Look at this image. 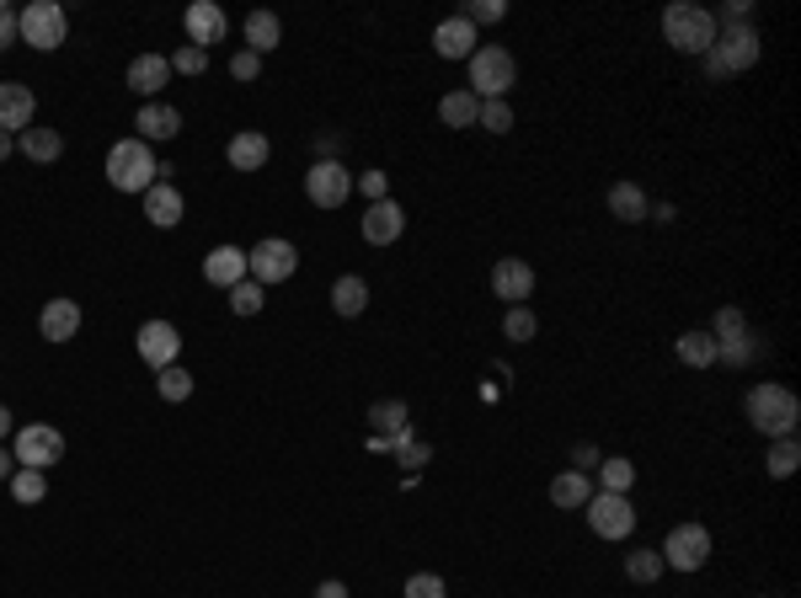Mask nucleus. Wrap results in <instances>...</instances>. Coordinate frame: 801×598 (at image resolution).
<instances>
[{
  "instance_id": "nucleus-13",
  "label": "nucleus",
  "mask_w": 801,
  "mask_h": 598,
  "mask_svg": "<svg viewBox=\"0 0 801 598\" xmlns=\"http://www.w3.org/2000/svg\"><path fill=\"white\" fill-rule=\"evenodd\" d=\"M182 27H188V43L193 48H214V43H225V33H230V22H225V11L214 5V0H193L188 11H182Z\"/></svg>"
},
{
  "instance_id": "nucleus-36",
  "label": "nucleus",
  "mask_w": 801,
  "mask_h": 598,
  "mask_svg": "<svg viewBox=\"0 0 801 598\" xmlns=\"http://www.w3.org/2000/svg\"><path fill=\"white\" fill-rule=\"evenodd\" d=\"M743 331H748V320H743V311H737V305H721L717 316H711V337H717V353L726 348V342H737Z\"/></svg>"
},
{
  "instance_id": "nucleus-29",
  "label": "nucleus",
  "mask_w": 801,
  "mask_h": 598,
  "mask_svg": "<svg viewBox=\"0 0 801 598\" xmlns=\"http://www.w3.org/2000/svg\"><path fill=\"white\" fill-rule=\"evenodd\" d=\"M363 305H369V283L359 279V273H342V279L331 283V311L337 316H363Z\"/></svg>"
},
{
  "instance_id": "nucleus-46",
  "label": "nucleus",
  "mask_w": 801,
  "mask_h": 598,
  "mask_svg": "<svg viewBox=\"0 0 801 598\" xmlns=\"http://www.w3.org/2000/svg\"><path fill=\"white\" fill-rule=\"evenodd\" d=\"M359 188H363V199H369V203L391 199V177H385V171H363V177H359Z\"/></svg>"
},
{
  "instance_id": "nucleus-22",
  "label": "nucleus",
  "mask_w": 801,
  "mask_h": 598,
  "mask_svg": "<svg viewBox=\"0 0 801 598\" xmlns=\"http://www.w3.org/2000/svg\"><path fill=\"white\" fill-rule=\"evenodd\" d=\"M268 156H273V145H268V134H257V128H246V134H236V139L225 145V160H230L236 171H262Z\"/></svg>"
},
{
  "instance_id": "nucleus-44",
  "label": "nucleus",
  "mask_w": 801,
  "mask_h": 598,
  "mask_svg": "<svg viewBox=\"0 0 801 598\" xmlns=\"http://www.w3.org/2000/svg\"><path fill=\"white\" fill-rule=\"evenodd\" d=\"M406 598H449L439 572H417V577H406Z\"/></svg>"
},
{
  "instance_id": "nucleus-1",
  "label": "nucleus",
  "mask_w": 801,
  "mask_h": 598,
  "mask_svg": "<svg viewBox=\"0 0 801 598\" xmlns=\"http://www.w3.org/2000/svg\"><path fill=\"white\" fill-rule=\"evenodd\" d=\"M743 411H748V428H759L764 439H791L801 422V400L791 385H775V380H764L754 385L748 396H743Z\"/></svg>"
},
{
  "instance_id": "nucleus-37",
  "label": "nucleus",
  "mask_w": 801,
  "mask_h": 598,
  "mask_svg": "<svg viewBox=\"0 0 801 598\" xmlns=\"http://www.w3.org/2000/svg\"><path fill=\"white\" fill-rule=\"evenodd\" d=\"M369 428H380V433H400L406 428V400H374L369 406Z\"/></svg>"
},
{
  "instance_id": "nucleus-32",
  "label": "nucleus",
  "mask_w": 801,
  "mask_h": 598,
  "mask_svg": "<svg viewBox=\"0 0 801 598\" xmlns=\"http://www.w3.org/2000/svg\"><path fill=\"white\" fill-rule=\"evenodd\" d=\"M674 348H679L684 369H711V363H721L717 359V337H711V331H684Z\"/></svg>"
},
{
  "instance_id": "nucleus-27",
  "label": "nucleus",
  "mask_w": 801,
  "mask_h": 598,
  "mask_svg": "<svg viewBox=\"0 0 801 598\" xmlns=\"http://www.w3.org/2000/svg\"><path fill=\"white\" fill-rule=\"evenodd\" d=\"M588 497H594V476L588 471H561L551 481V503L556 508H588Z\"/></svg>"
},
{
  "instance_id": "nucleus-16",
  "label": "nucleus",
  "mask_w": 801,
  "mask_h": 598,
  "mask_svg": "<svg viewBox=\"0 0 801 598\" xmlns=\"http://www.w3.org/2000/svg\"><path fill=\"white\" fill-rule=\"evenodd\" d=\"M400 230H406V208L396 199H380L363 208V240L369 246H391V240H400Z\"/></svg>"
},
{
  "instance_id": "nucleus-3",
  "label": "nucleus",
  "mask_w": 801,
  "mask_h": 598,
  "mask_svg": "<svg viewBox=\"0 0 801 598\" xmlns=\"http://www.w3.org/2000/svg\"><path fill=\"white\" fill-rule=\"evenodd\" d=\"M108 182L119 188V193H150L160 182V166L150 156V145L145 139H119L113 150H108Z\"/></svg>"
},
{
  "instance_id": "nucleus-51",
  "label": "nucleus",
  "mask_w": 801,
  "mask_h": 598,
  "mask_svg": "<svg viewBox=\"0 0 801 598\" xmlns=\"http://www.w3.org/2000/svg\"><path fill=\"white\" fill-rule=\"evenodd\" d=\"M11 428H16V422H11V411L0 406V443H5V433H11Z\"/></svg>"
},
{
  "instance_id": "nucleus-33",
  "label": "nucleus",
  "mask_w": 801,
  "mask_h": 598,
  "mask_svg": "<svg viewBox=\"0 0 801 598\" xmlns=\"http://www.w3.org/2000/svg\"><path fill=\"white\" fill-rule=\"evenodd\" d=\"M764 353H769V337H759V331H743L737 342H726V348H721L717 359H726L732 369H748V363L764 359Z\"/></svg>"
},
{
  "instance_id": "nucleus-4",
  "label": "nucleus",
  "mask_w": 801,
  "mask_h": 598,
  "mask_svg": "<svg viewBox=\"0 0 801 598\" xmlns=\"http://www.w3.org/2000/svg\"><path fill=\"white\" fill-rule=\"evenodd\" d=\"M663 38L674 43L679 54H700V59H706V48L717 43V16H711L706 5L674 0V5L663 11Z\"/></svg>"
},
{
  "instance_id": "nucleus-14",
  "label": "nucleus",
  "mask_w": 801,
  "mask_h": 598,
  "mask_svg": "<svg viewBox=\"0 0 801 598\" xmlns=\"http://www.w3.org/2000/svg\"><path fill=\"white\" fill-rule=\"evenodd\" d=\"M33 113H38V97L22 80H0V134L33 128Z\"/></svg>"
},
{
  "instance_id": "nucleus-2",
  "label": "nucleus",
  "mask_w": 801,
  "mask_h": 598,
  "mask_svg": "<svg viewBox=\"0 0 801 598\" xmlns=\"http://www.w3.org/2000/svg\"><path fill=\"white\" fill-rule=\"evenodd\" d=\"M519 86V59H514V48H503V43H481L476 54H471V97L481 102H508V91Z\"/></svg>"
},
{
  "instance_id": "nucleus-47",
  "label": "nucleus",
  "mask_w": 801,
  "mask_h": 598,
  "mask_svg": "<svg viewBox=\"0 0 801 598\" xmlns=\"http://www.w3.org/2000/svg\"><path fill=\"white\" fill-rule=\"evenodd\" d=\"M230 76H236V80H257V76H262V59H257L251 48H240L236 59H230Z\"/></svg>"
},
{
  "instance_id": "nucleus-8",
  "label": "nucleus",
  "mask_w": 801,
  "mask_h": 598,
  "mask_svg": "<svg viewBox=\"0 0 801 598\" xmlns=\"http://www.w3.org/2000/svg\"><path fill=\"white\" fill-rule=\"evenodd\" d=\"M11 454H16V471H54V465L65 460V433H59V428H48V422L16 428Z\"/></svg>"
},
{
  "instance_id": "nucleus-19",
  "label": "nucleus",
  "mask_w": 801,
  "mask_h": 598,
  "mask_svg": "<svg viewBox=\"0 0 801 598\" xmlns=\"http://www.w3.org/2000/svg\"><path fill=\"white\" fill-rule=\"evenodd\" d=\"M203 279L230 294V289L246 279V251H240V246H214V251L203 257Z\"/></svg>"
},
{
  "instance_id": "nucleus-24",
  "label": "nucleus",
  "mask_w": 801,
  "mask_h": 598,
  "mask_svg": "<svg viewBox=\"0 0 801 598\" xmlns=\"http://www.w3.org/2000/svg\"><path fill=\"white\" fill-rule=\"evenodd\" d=\"M16 145H22V156L27 160H38V166H48V160H59L65 156V134H59V128H48V123H33V128H22V134H16Z\"/></svg>"
},
{
  "instance_id": "nucleus-11",
  "label": "nucleus",
  "mask_w": 801,
  "mask_h": 598,
  "mask_svg": "<svg viewBox=\"0 0 801 598\" xmlns=\"http://www.w3.org/2000/svg\"><path fill=\"white\" fill-rule=\"evenodd\" d=\"M348 193H353V177L342 171V160H316L305 171V199L316 203V208H342Z\"/></svg>"
},
{
  "instance_id": "nucleus-42",
  "label": "nucleus",
  "mask_w": 801,
  "mask_h": 598,
  "mask_svg": "<svg viewBox=\"0 0 801 598\" xmlns=\"http://www.w3.org/2000/svg\"><path fill=\"white\" fill-rule=\"evenodd\" d=\"M476 128H486V134H508V128H514V108H508V102H481Z\"/></svg>"
},
{
  "instance_id": "nucleus-26",
  "label": "nucleus",
  "mask_w": 801,
  "mask_h": 598,
  "mask_svg": "<svg viewBox=\"0 0 801 598\" xmlns=\"http://www.w3.org/2000/svg\"><path fill=\"white\" fill-rule=\"evenodd\" d=\"M279 43H283V22L273 16V11H251V16H246V48H251L257 59L273 54Z\"/></svg>"
},
{
  "instance_id": "nucleus-48",
  "label": "nucleus",
  "mask_w": 801,
  "mask_h": 598,
  "mask_svg": "<svg viewBox=\"0 0 801 598\" xmlns=\"http://www.w3.org/2000/svg\"><path fill=\"white\" fill-rule=\"evenodd\" d=\"M11 43H16V11L0 5V48H11Z\"/></svg>"
},
{
  "instance_id": "nucleus-39",
  "label": "nucleus",
  "mask_w": 801,
  "mask_h": 598,
  "mask_svg": "<svg viewBox=\"0 0 801 598\" xmlns=\"http://www.w3.org/2000/svg\"><path fill=\"white\" fill-rule=\"evenodd\" d=\"M156 391H160V400H188L193 396V374H188L182 363H171V369L156 374Z\"/></svg>"
},
{
  "instance_id": "nucleus-12",
  "label": "nucleus",
  "mask_w": 801,
  "mask_h": 598,
  "mask_svg": "<svg viewBox=\"0 0 801 598\" xmlns=\"http://www.w3.org/2000/svg\"><path fill=\"white\" fill-rule=\"evenodd\" d=\"M134 348H139V359L160 374V369H171L177 353H182V331H177L171 320H145V326H139V337H134Z\"/></svg>"
},
{
  "instance_id": "nucleus-40",
  "label": "nucleus",
  "mask_w": 801,
  "mask_h": 598,
  "mask_svg": "<svg viewBox=\"0 0 801 598\" xmlns=\"http://www.w3.org/2000/svg\"><path fill=\"white\" fill-rule=\"evenodd\" d=\"M262 305H268V294H262L257 279H240L236 289H230V311H236V316H257Z\"/></svg>"
},
{
  "instance_id": "nucleus-41",
  "label": "nucleus",
  "mask_w": 801,
  "mask_h": 598,
  "mask_svg": "<svg viewBox=\"0 0 801 598\" xmlns=\"http://www.w3.org/2000/svg\"><path fill=\"white\" fill-rule=\"evenodd\" d=\"M11 497H16V503H43V497H48V476H43V471H16V476H11Z\"/></svg>"
},
{
  "instance_id": "nucleus-6",
  "label": "nucleus",
  "mask_w": 801,
  "mask_h": 598,
  "mask_svg": "<svg viewBox=\"0 0 801 598\" xmlns=\"http://www.w3.org/2000/svg\"><path fill=\"white\" fill-rule=\"evenodd\" d=\"M65 33H70V11L59 0H33V5L16 11V38L33 43L38 54H54L65 43Z\"/></svg>"
},
{
  "instance_id": "nucleus-43",
  "label": "nucleus",
  "mask_w": 801,
  "mask_h": 598,
  "mask_svg": "<svg viewBox=\"0 0 801 598\" xmlns=\"http://www.w3.org/2000/svg\"><path fill=\"white\" fill-rule=\"evenodd\" d=\"M460 16H465L471 27H492V22H503V16H508V5H503V0H471Z\"/></svg>"
},
{
  "instance_id": "nucleus-52",
  "label": "nucleus",
  "mask_w": 801,
  "mask_h": 598,
  "mask_svg": "<svg viewBox=\"0 0 801 598\" xmlns=\"http://www.w3.org/2000/svg\"><path fill=\"white\" fill-rule=\"evenodd\" d=\"M11 150H16V139H11V134H0V160L11 156Z\"/></svg>"
},
{
  "instance_id": "nucleus-38",
  "label": "nucleus",
  "mask_w": 801,
  "mask_h": 598,
  "mask_svg": "<svg viewBox=\"0 0 801 598\" xmlns=\"http://www.w3.org/2000/svg\"><path fill=\"white\" fill-rule=\"evenodd\" d=\"M663 572H668V566H663V556H657V551H631V556H625V577H631V583H641V588H646V583H657Z\"/></svg>"
},
{
  "instance_id": "nucleus-30",
  "label": "nucleus",
  "mask_w": 801,
  "mask_h": 598,
  "mask_svg": "<svg viewBox=\"0 0 801 598\" xmlns=\"http://www.w3.org/2000/svg\"><path fill=\"white\" fill-rule=\"evenodd\" d=\"M797 465H801L797 433H791V439H769V449H764V471H769V481H791Z\"/></svg>"
},
{
  "instance_id": "nucleus-31",
  "label": "nucleus",
  "mask_w": 801,
  "mask_h": 598,
  "mask_svg": "<svg viewBox=\"0 0 801 598\" xmlns=\"http://www.w3.org/2000/svg\"><path fill=\"white\" fill-rule=\"evenodd\" d=\"M391 454H396V465H400V471H411V476H417V471H428V460H433V449H428V443L417 439L411 428H400V433H391Z\"/></svg>"
},
{
  "instance_id": "nucleus-34",
  "label": "nucleus",
  "mask_w": 801,
  "mask_h": 598,
  "mask_svg": "<svg viewBox=\"0 0 801 598\" xmlns=\"http://www.w3.org/2000/svg\"><path fill=\"white\" fill-rule=\"evenodd\" d=\"M631 486H636V465L631 460H599V492H620V497H631Z\"/></svg>"
},
{
  "instance_id": "nucleus-15",
  "label": "nucleus",
  "mask_w": 801,
  "mask_h": 598,
  "mask_svg": "<svg viewBox=\"0 0 801 598\" xmlns=\"http://www.w3.org/2000/svg\"><path fill=\"white\" fill-rule=\"evenodd\" d=\"M492 294L508 300V305H523V300L534 294V268H529L523 257H497V268H492Z\"/></svg>"
},
{
  "instance_id": "nucleus-9",
  "label": "nucleus",
  "mask_w": 801,
  "mask_h": 598,
  "mask_svg": "<svg viewBox=\"0 0 801 598\" xmlns=\"http://www.w3.org/2000/svg\"><path fill=\"white\" fill-rule=\"evenodd\" d=\"M657 556H663V566H674V572H700L711 561V529L706 523H674Z\"/></svg>"
},
{
  "instance_id": "nucleus-20",
  "label": "nucleus",
  "mask_w": 801,
  "mask_h": 598,
  "mask_svg": "<svg viewBox=\"0 0 801 598\" xmlns=\"http://www.w3.org/2000/svg\"><path fill=\"white\" fill-rule=\"evenodd\" d=\"M134 128H139L145 145H150V139H177V134H182V113H177L171 102H145V108L134 113Z\"/></svg>"
},
{
  "instance_id": "nucleus-45",
  "label": "nucleus",
  "mask_w": 801,
  "mask_h": 598,
  "mask_svg": "<svg viewBox=\"0 0 801 598\" xmlns=\"http://www.w3.org/2000/svg\"><path fill=\"white\" fill-rule=\"evenodd\" d=\"M203 65H208V54L193 48V43H182V48L171 54V70H177V76H203Z\"/></svg>"
},
{
  "instance_id": "nucleus-49",
  "label": "nucleus",
  "mask_w": 801,
  "mask_h": 598,
  "mask_svg": "<svg viewBox=\"0 0 801 598\" xmlns=\"http://www.w3.org/2000/svg\"><path fill=\"white\" fill-rule=\"evenodd\" d=\"M11 476H16V454L0 443V481H11Z\"/></svg>"
},
{
  "instance_id": "nucleus-28",
  "label": "nucleus",
  "mask_w": 801,
  "mask_h": 598,
  "mask_svg": "<svg viewBox=\"0 0 801 598\" xmlns=\"http://www.w3.org/2000/svg\"><path fill=\"white\" fill-rule=\"evenodd\" d=\"M476 113H481V97H471L465 86H460V91H443V97H439L443 128H476Z\"/></svg>"
},
{
  "instance_id": "nucleus-7",
  "label": "nucleus",
  "mask_w": 801,
  "mask_h": 598,
  "mask_svg": "<svg viewBox=\"0 0 801 598\" xmlns=\"http://www.w3.org/2000/svg\"><path fill=\"white\" fill-rule=\"evenodd\" d=\"M294 273H300V251H294L283 236L257 240V246L246 251V279H257L262 289H268V283H289Z\"/></svg>"
},
{
  "instance_id": "nucleus-23",
  "label": "nucleus",
  "mask_w": 801,
  "mask_h": 598,
  "mask_svg": "<svg viewBox=\"0 0 801 598\" xmlns=\"http://www.w3.org/2000/svg\"><path fill=\"white\" fill-rule=\"evenodd\" d=\"M145 219H150V225H160V230L182 225V193H177V188H171L166 177H160L156 188L145 193Z\"/></svg>"
},
{
  "instance_id": "nucleus-10",
  "label": "nucleus",
  "mask_w": 801,
  "mask_h": 598,
  "mask_svg": "<svg viewBox=\"0 0 801 598\" xmlns=\"http://www.w3.org/2000/svg\"><path fill=\"white\" fill-rule=\"evenodd\" d=\"M588 529H594L599 540H631V534H636V508H631V497H620V492H594V497H588Z\"/></svg>"
},
{
  "instance_id": "nucleus-35",
  "label": "nucleus",
  "mask_w": 801,
  "mask_h": 598,
  "mask_svg": "<svg viewBox=\"0 0 801 598\" xmlns=\"http://www.w3.org/2000/svg\"><path fill=\"white\" fill-rule=\"evenodd\" d=\"M534 331H540V320H534L529 305H508V311H503V337H508V342H534Z\"/></svg>"
},
{
  "instance_id": "nucleus-50",
  "label": "nucleus",
  "mask_w": 801,
  "mask_h": 598,
  "mask_svg": "<svg viewBox=\"0 0 801 598\" xmlns=\"http://www.w3.org/2000/svg\"><path fill=\"white\" fill-rule=\"evenodd\" d=\"M316 598H348V583H337V577H331V583H320V588H316Z\"/></svg>"
},
{
  "instance_id": "nucleus-5",
  "label": "nucleus",
  "mask_w": 801,
  "mask_h": 598,
  "mask_svg": "<svg viewBox=\"0 0 801 598\" xmlns=\"http://www.w3.org/2000/svg\"><path fill=\"white\" fill-rule=\"evenodd\" d=\"M754 65H759V33L748 22L717 27V43L706 48V70L711 76H737V70H754Z\"/></svg>"
},
{
  "instance_id": "nucleus-18",
  "label": "nucleus",
  "mask_w": 801,
  "mask_h": 598,
  "mask_svg": "<svg viewBox=\"0 0 801 598\" xmlns=\"http://www.w3.org/2000/svg\"><path fill=\"white\" fill-rule=\"evenodd\" d=\"M166 80H171V59H166V54H139V59H128V91H134V97L156 102V91Z\"/></svg>"
},
{
  "instance_id": "nucleus-17",
  "label": "nucleus",
  "mask_w": 801,
  "mask_h": 598,
  "mask_svg": "<svg viewBox=\"0 0 801 598\" xmlns=\"http://www.w3.org/2000/svg\"><path fill=\"white\" fill-rule=\"evenodd\" d=\"M433 48H439L443 59H471L476 54L481 43H476V27L454 11V16H443L439 27H433Z\"/></svg>"
},
{
  "instance_id": "nucleus-25",
  "label": "nucleus",
  "mask_w": 801,
  "mask_h": 598,
  "mask_svg": "<svg viewBox=\"0 0 801 598\" xmlns=\"http://www.w3.org/2000/svg\"><path fill=\"white\" fill-rule=\"evenodd\" d=\"M609 214H614L620 225H641V219L652 214V203H646V193H641L636 182H614V188H609Z\"/></svg>"
},
{
  "instance_id": "nucleus-21",
  "label": "nucleus",
  "mask_w": 801,
  "mask_h": 598,
  "mask_svg": "<svg viewBox=\"0 0 801 598\" xmlns=\"http://www.w3.org/2000/svg\"><path fill=\"white\" fill-rule=\"evenodd\" d=\"M38 331H43V342H70L80 331V305L76 300H48L38 316Z\"/></svg>"
}]
</instances>
